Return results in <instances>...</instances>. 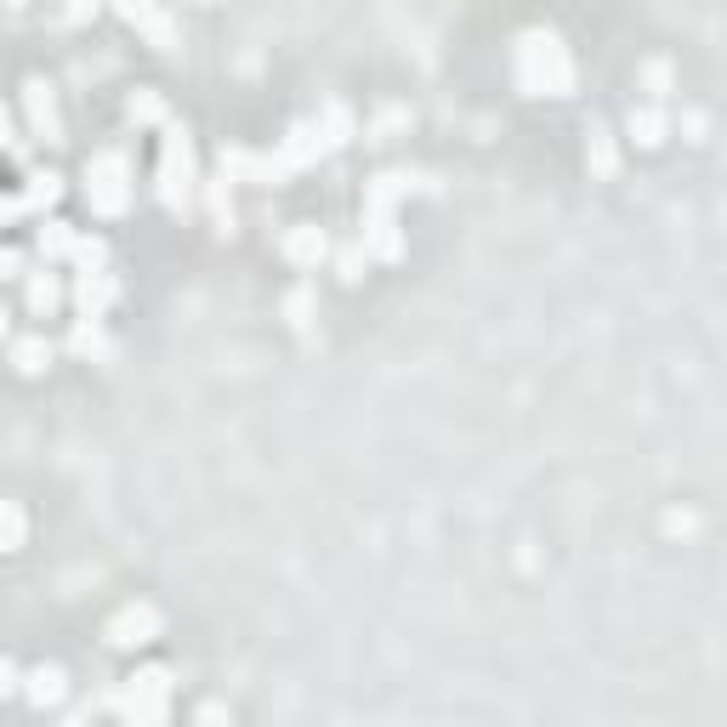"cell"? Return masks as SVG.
Wrapping results in <instances>:
<instances>
[{
    "label": "cell",
    "instance_id": "6da1fadb",
    "mask_svg": "<svg viewBox=\"0 0 727 727\" xmlns=\"http://www.w3.org/2000/svg\"><path fill=\"white\" fill-rule=\"evenodd\" d=\"M512 75L528 97H569L574 91V57L551 29H523L512 52Z\"/></svg>",
    "mask_w": 727,
    "mask_h": 727
},
{
    "label": "cell",
    "instance_id": "7a4b0ae2",
    "mask_svg": "<svg viewBox=\"0 0 727 727\" xmlns=\"http://www.w3.org/2000/svg\"><path fill=\"white\" fill-rule=\"evenodd\" d=\"M114 711H120L125 727H165V711H171V671H159V666L137 671L120 687Z\"/></svg>",
    "mask_w": 727,
    "mask_h": 727
},
{
    "label": "cell",
    "instance_id": "3957f363",
    "mask_svg": "<svg viewBox=\"0 0 727 727\" xmlns=\"http://www.w3.org/2000/svg\"><path fill=\"white\" fill-rule=\"evenodd\" d=\"M193 143H188V125H171L165 131V143H159V200L182 211L193 200Z\"/></svg>",
    "mask_w": 727,
    "mask_h": 727
},
{
    "label": "cell",
    "instance_id": "277c9868",
    "mask_svg": "<svg viewBox=\"0 0 727 727\" xmlns=\"http://www.w3.org/2000/svg\"><path fill=\"white\" fill-rule=\"evenodd\" d=\"M86 200L91 211H103V216H120L131 205V159L120 148H103V154H91V182H86Z\"/></svg>",
    "mask_w": 727,
    "mask_h": 727
},
{
    "label": "cell",
    "instance_id": "5b68a950",
    "mask_svg": "<svg viewBox=\"0 0 727 727\" xmlns=\"http://www.w3.org/2000/svg\"><path fill=\"white\" fill-rule=\"evenodd\" d=\"M109 648H143V642H154L159 637V614L148 608V603H125L114 619H109Z\"/></svg>",
    "mask_w": 727,
    "mask_h": 727
},
{
    "label": "cell",
    "instance_id": "8992f818",
    "mask_svg": "<svg viewBox=\"0 0 727 727\" xmlns=\"http://www.w3.org/2000/svg\"><path fill=\"white\" fill-rule=\"evenodd\" d=\"M358 250L376 256V261H399L404 256V239H399V216L392 211H363V234H358Z\"/></svg>",
    "mask_w": 727,
    "mask_h": 727
},
{
    "label": "cell",
    "instance_id": "52a82bcc",
    "mask_svg": "<svg viewBox=\"0 0 727 727\" xmlns=\"http://www.w3.org/2000/svg\"><path fill=\"white\" fill-rule=\"evenodd\" d=\"M23 109H29V131H35V137L63 143V125H57V97H52V86H46V80H29V86H23Z\"/></svg>",
    "mask_w": 727,
    "mask_h": 727
},
{
    "label": "cell",
    "instance_id": "ba28073f",
    "mask_svg": "<svg viewBox=\"0 0 727 727\" xmlns=\"http://www.w3.org/2000/svg\"><path fill=\"white\" fill-rule=\"evenodd\" d=\"M279 250H284V261H290V268H318V261L329 256V239H324V227H313V222H295L290 234L279 239Z\"/></svg>",
    "mask_w": 727,
    "mask_h": 727
},
{
    "label": "cell",
    "instance_id": "9c48e42d",
    "mask_svg": "<svg viewBox=\"0 0 727 727\" xmlns=\"http://www.w3.org/2000/svg\"><path fill=\"white\" fill-rule=\"evenodd\" d=\"M273 154H279V165H284V171H302V165H313V159H324V154H329V143H324V131L307 120V125H295V131H290V137H284Z\"/></svg>",
    "mask_w": 727,
    "mask_h": 727
},
{
    "label": "cell",
    "instance_id": "30bf717a",
    "mask_svg": "<svg viewBox=\"0 0 727 727\" xmlns=\"http://www.w3.org/2000/svg\"><path fill=\"white\" fill-rule=\"evenodd\" d=\"M415 182H421V177H410V171H381L370 188H363V211H392Z\"/></svg>",
    "mask_w": 727,
    "mask_h": 727
},
{
    "label": "cell",
    "instance_id": "8fae6325",
    "mask_svg": "<svg viewBox=\"0 0 727 727\" xmlns=\"http://www.w3.org/2000/svg\"><path fill=\"white\" fill-rule=\"evenodd\" d=\"M23 693H29V705H63L69 676H63V666H35L23 676Z\"/></svg>",
    "mask_w": 727,
    "mask_h": 727
},
{
    "label": "cell",
    "instance_id": "7c38bea8",
    "mask_svg": "<svg viewBox=\"0 0 727 727\" xmlns=\"http://www.w3.org/2000/svg\"><path fill=\"white\" fill-rule=\"evenodd\" d=\"M57 193H63V177H57V171H35V177H29V188L12 200V211H41V205H57Z\"/></svg>",
    "mask_w": 727,
    "mask_h": 727
},
{
    "label": "cell",
    "instance_id": "4fadbf2b",
    "mask_svg": "<svg viewBox=\"0 0 727 727\" xmlns=\"http://www.w3.org/2000/svg\"><path fill=\"white\" fill-rule=\"evenodd\" d=\"M63 307V284H57V273H29V313H41V318H52Z\"/></svg>",
    "mask_w": 727,
    "mask_h": 727
},
{
    "label": "cell",
    "instance_id": "5bb4252c",
    "mask_svg": "<svg viewBox=\"0 0 727 727\" xmlns=\"http://www.w3.org/2000/svg\"><path fill=\"white\" fill-rule=\"evenodd\" d=\"M80 307H86V318H97V313H103L109 302H114V279L109 273H80Z\"/></svg>",
    "mask_w": 727,
    "mask_h": 727
},
{
    "label": "cell",
    "instance_id": "9a60e30c",
    "mask_svg": "<svg viewBox=\"0 0 727 727\" xmlns=\"http://www.w3.org/2000/svg\"><path fill=\"white\" fill-rule=\"evenodd\" d=\"M12 363L23 376H41L46 363H52V342L46 336H23V342H12Z\"/></svg>",
    "mask_w": 727,
    "mask_h": 727
},
{
    "label": "cell",
    "instance_id": "2e32d148",
    "mask_svg": "<svg viewBox=\"0 0 727 727\" xmlns=\"http://www.w3.org/2000/svg\"><path fill=\"white\" fill-rule=\"evenodd\" d=\"M29 540V517L18 501H0V551H23Z\"/></svg>",
    "mask_w": 727,
    "mask_h": 727
},
{
    "label": "cell",
    "instance_id": "e0dca14e",
    "mask_svg": "<svg viewBox=\"0 0 727 727\" xmlns=\"http://www.w3.org/2000/svg\"><path fill=\"white\" fill-rule=\"evenodd\" d=\"M125 23H137V29H148V35L159 41V46H171L177 41V23L165 18V12H148V7H125Z\"/></svg>",
    "mask_w": 727,
    "mask_h": 727
},
{
    "label": "cell",
    "instance_id": "ac0fdd59",
    "mask_svg": "<svg viewBox=\"0 0 727 727\" xmlns=\"http://www.w3.org/2000/svg\"><path fill=\"white\" fill-rule=\"evenodd\" d=\"M205 200H211V216H216L222 234H234V188H227V177L222 182H205Z\"/></svg>",
    "mask_w": 727,
    "mask_h": 727
},
{
    "label": "cell",
    "instance_id": "d6986e66",
    "mask_svg": "<svg viewBox=\"0 0 727 727\" xmlns=\"http://www.w3.org/2000/svg\"><path fill=\"white\" fill-rule=\"evenodd\" d=\"M585 159H591V171H597V177H614V165H619V154H614V137H608V131L597 125V131H591V148H585Z\"/></svg>",
    "mask_w": 727,
    "mask_h": 727
},
{
    "label": "cell",
    "instance_id": "ffe728a7",
    "mask_svg": "<svg viewBox=\"0 0 727 727\" xmlns=\"http://www.w3.org/2000/svg\"><path fill=\"white\" fill-rule=\"evenodd\" d=\"M631 137L642 148H653L659 137H666V114H659V109H631Z\"/></svg>",
    "mask_w": 727,
    "mask_h": 727
},
{
    "label": "cell",
    "instance_id": "44dd1931",
    "mask_svg": "<svg viewBox=\"0 0 727 727\" xmlns=\"http://www.w3.org/2000/svg\"><path fill=\"white\" fill-rule=\"evenodd\" d=\"M75 245H80V239H75L69 222H46V227H41V250H46V256H75Z\"/></svg>",
    "mask_w": 727,
    "mask_h": 727
},
{
    "label": "cell",
    "instance_id": "7402d4cb",
    "mask_svg": "<svg viewBox=\"0 0 727 727\" xmlns=\"http://www.w3.org/2000/svg\"><path fill=\"white\" fill-rule=\"evenodd\" d=\"M75 353H86V358H97V353H103L109 342H103V329H97V318H80L75 324V342H69Z\"/></svg>",
    "mask_w": 727,
    "mask_h": 727
},
{
    "label": "cell",
    "instance_id": "603a6c76",
    "mask_svg": "<svg viewBox=\"0 0 727 727\" xmlns=\"http://www.w3.org/2000/svg\"><path fill=\"white\" fill-rule=\"evenodd\" d=\"M125 114L137 120V125H148V120H159V114H165V103H159L154 91H143V97H131V103H125Z\"/></svg>",
    "mask_w": 727,
    "mask_h": 727
},
{
    "label": "cell",
    "instance_id": "cb8c5ba5",
    "mask_svg": "<svg viewBox=\"0 0 727 727\" xmlns=\"http://www.w3.org/2000/svg\"><path fill=\"white\" fill-rule=\"evenodd\" d=\"M363 261H370V256H363L358 245H347V250H342V279H347V284H358V279H363Z\"/></svg>",
    "mask_w": 727,
    "mask_h": 727
},
{
    "label": "cell",
    "instance_id": "d4e9b609",
    "mask_svg": "<svg viewBox=\"0 0 727 727\" xmlns=\"http://www.w3.org/2000/svg\"><path fill=\"white\" fill-rule=\"evenodd\" d=\"M284 307H290V318H295V329H307V313H313V295H307V290H295V295H290V302H284Z\"/></svg>",
    "mask_w": 727,
    "mask_h": 727
},
{
    "label": "cell",
    "instance_id": "484cf974",
    "mask_svg": "<svg viewBox=\"0 0 727 727\" xmlns=\"http://www.w3.org/2000/svg\"><path fill=\"white\" fill-rule=\"evenodd\" d=\"M18 687H23L18 666H12V659H0V700H7V693H18Z\"/></svg>",
    "mask_w": 727,
    "mask_h": 727
},
{
    "label": "cell",
    "instance_id": "4316f807",
    "mask_svg": "<svg viewBox=\"0 0 727 727\" xmlns=\"http://www.w3.org/2000/svg\"><path fill=\"white\" fill-rule=\"evenodd\" d=\"M18 273H23V256L12 245H0V279H18Z\"/></svg>",
    "mask_w": 727,
    "mask_h": 727
},
{
    "label": "cell",
    "instance_id": "83f0119b",
    "mask_svg": "<svg viewBox=\"0 0 727 727\" xmlns=\"http://www.w3.org/2000/svg\"><path fill=\"white\" fill-rule=\"evenodd\" d=\"M222 722H227L222 705H205V711H200V727H222Z\"/></svg>",
    "mask_w": 727,
    "mask_h": 727
},
{
    "label": "cell",
    "instance_id": "f1b7e54d",
    "mask_svg": "<svg viewBox=\"0 0 727 727\" xmlns=\"http://www.w3.org/2000/svg\"><path fill=\"white\" fill-rule=\"evenodd\" d=\"M0 148H18V137H12V114L0 109Z\"/></svg>",
    "mask_w": 727,
    "mask_h": 727
},
{
    "label": "cell",
    "instance_id": "f546056e",
    "mask_svg": "<svg viewBox=\"0 0 727 727\" xmlns=\"http://www.w3.org/2000/svg\"><path fill=\"white\" fill-rule=\"evenodd\" d=\"M12 336V313H7V302H0V342Z\"/></svg>",
    "mask_w": 727,
    "mask_h": 727
},
{
    "label": "cell",
    "instance_id": "4dcf8cb0",
    "mask_svg": "<svg viewBox=\"0 0 727 727\" xmlns=\"http://www.w3.org/2000/svg\"><path fill=\"white\" fill-rule=\"evenodd\" d=\"M63 727H86V722H80V716H69V722H63Z\"/></svg>",
    "mask_w": 727,
    "mask_h": 727
},
{
    "label": "cell",
    "instance_id": "1f68e13d",
    "mask_svg": "<svg viewBox=\"0 0 727 727\" xmlns=\"http://www.w3.org/2000/svg\"><path fill=\"white\" fill-rule=\"evenodd\" d=\"M7 211H12V205H0V216H7Z\"/></svg>",
    "mask_w": 727,
    "mask_h": 727
}]
</instances>
